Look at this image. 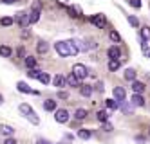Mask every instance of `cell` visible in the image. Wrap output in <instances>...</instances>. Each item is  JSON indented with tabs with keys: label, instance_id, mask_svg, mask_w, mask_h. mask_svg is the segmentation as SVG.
<instances>
[{
	"label": "cell",
	"instance_id": "e0dca14e",
	"mask_svg": "<svg viewBox=\"0 0 150 144\" xmlns=\"http://www.w3.org/2000/svg\"><path fill=\"white\" fill-rule=\"evenodd\" d=\"M16 88H18V92H24V94H31V90H33V88H29V85L24 83V81H18Z\"/></svg>",
	"mask_w": 150,
	"mask_h": 144
},
{
	"label": "cell",
	"instance_id": "ee69618b",
	"mask_svg": "<svg viewBox=\"0 0 150 144\" xmlns=\"http://www.w3.org/2000/svg\"><path fill=\"white\" fill-rule=\"evenodd\" d=\"M136 142H139V144H143V142H145V139H143V137H136Z\"/></svg>",
	"mask_w": 150,
	"mask_h": 144
},
{
	"label": "cell",
	"instance_id": "83f0119b",
	"mask_svg": "<svg viewBox=\"0 0 150 144\" xmlns=\"http://www.w3.org/2000/svg\"><path fill=\"white\" fill-rule=\"evenodd\" d=\"M109 36H110V40H112L114 43H120V41H121V36H120V32H117V31H110Z\"/></svg>",
	"mask_w": 150,
	"mask_h": 144
},
{
	"label": "cell",
	"instance_id": "44dd1931",
	"mask_svg": "<svg viewBox=\"0 0 150 144\" xmlns=\"http://www.w3.org/2000/svg\"><path fill=\"white\" fill-rule=\"evenodd\" d=\"M96 117H98V121H101V123H107V121H109V112H107V110H100V112L96 114Z\"/></svg>",
	"mask_w": 150,
	"mask_h": 144
},
{
	"label": "cell",
	"instance_id": "7402d4cb",
	"mask_svg": "<svg viewBox=\"0 0 150 144\" xmlns=\"http://www.w3.org/2000/svg\"><path fill=\"white\" fill-rule=\"evenodd\" d=\"M74 117H76L78 121H83L85 117H87V110H85V108H78L76 112H74Z\"/></svg>",
	"mask_w": 150,
	"mask_h": 144
},
{
	"label": "cell",
	"instance_id": "ac0fdd59",
	"mask_svg": "<svg viewBox=\"0 0 150 144\" xmlns=\"http://www.w3.org/2000/svg\"><path fill=\"white\" fill-rule=\"evenodd\" d=\"M11 54H13L11 47H7V45H0V56H2V58H9Z\"/></svg>",
	"mask_w": 150,
	"mask_h": 144
},
{
	"label": "cell",
	"instance_id": "4fadbf2b",
	"mask_svg": "<svg viewBox=\"0 0 150 144\" xmlns=\"http://www.w3.org/2000/svg\"><path fill=\"white\" fill-rule=\"evenodd\" d=\"M67 81H65V76H62V74H56L54 76V79H52V85H54V86H63V85H65Z\"/></svg>",
	"mask_w": 150,
	"mask_h": 144
},
{
	"label": "cell",
	"instance_id": "7dc6e473",
	"mask_svg": "<svg viewBox=\"0 0 150 144\" xmlns=\"http://www.w3.org/2000/svg\"><path fill=\"white\" fill-rule=\"evenodd\" d=\"M0 103H2V96H0Z\"/></svg>",
	"mask_w": 150,
	"mask_h": 144
},
{
	"label": "cell",
	"instance_id": "f35d334b",
	"mask_svg": "<svg viewBox=\"0 0 150 144\" xmlns=\"http://www.w3.org/2000/svg\"><path fill=\"white\" fill-rule=\"evenodd\" d=\"M103 130H105V131H112V124L109 123V121H107V123H103Z\"/></svg>",
	"mask_w": 150,
	"mask_h": 144
},
{
	"label": "cell",
	"instance_id": "d590c367",
	"mask_svg": "<svg viewBox=\"0 0 150 144\" xmlns=\"http://www.w3.org/2000/svg\"><path fill=\"white\" fill-rule=\"evenodd\" d=\"M16 54H18V58H25V49L24 47H18L16 49Z\"/></svg>",
	"mask_w": 150,
	"mask_h": 144
},
{
	"label": "cell",
	"instance_id": "8992f818",
	"mask_svg": "<svg viewBox=\"0 0 150 144\" xmlns=\"http://www.w3.org/2000/svg\"><path fill=\"white\" fill-rule=\"evenodd\" d=\"M54 119H56V123H62V124L67 123V121H69V112L65 108H58L54 112Z\"/></svg>",
	"mask_w": 150,
	"mask_h": 144
},
{
	"label": "cell",
	"instance_id": "ab89813d",
	"mask_svg": "<svg viewBox=\"0 0 150 144\" xmlns=\"http://www.w3.org/2000/svg\"><path fill=\"white\" fill-rule=\"evenodd\" d=\"M29 36H31V32H29V29H24V31H22V38H24V40H27Z\"/></svg>",
	"mask_w": 150,
	"mask_h": 144
},
{
	"label": "cell",
	"instance_id": "4dcf8cb0",
	"mask_svg": "<svg viewBox=\"0 0 150 144\" xmlns=\"http://www.w3.org/2000/svg\"><path fill=\"white\" fill-rule=\"evenodd\" d=\"M78 137L83 139V140H87V139H91V131L89 130H78Z\"/></svg>",
	"mask_w": 150,
	"mask_h": 144
},
{
	"label": "cell",
	"instance_id": "7a4b0ae2",
	"mask_svg": "<svg viewBox=\"0 0 150 144\" xmlns=\"http://www.w3.org/2000/svg\"><path fill=\"white\" fill-rule=\"evenodd\" d=\"M18 110H20V112L24 114V117H27V119H29L33 124H40V117H38V115L33 112V108H31L27 103H22V105L18 106Z\"/></svg>",
	"mask_w": 150,
	"mask_h": 144
},
{
	"label": "cell",
	"instance_id": "cb8c5ba5",
	"mask_svg": "<svg viewBox=\"0 0 150 144\" xmlns=\"http://www.w3.org/2000/svg\"><path fill=\"white\" fill-rule=\"evenodd\" d=\"M121 67V63H120V60H109V70H112V72H116L117 69Z\"/></svg>",
	"mask_w": 150,
	"mask_h": 144
},
{
	"label": "cell",
	"instance_id": "4316f807",
	"mask_svg": "<svg viewBox=\"0 0 150 144\" xmlns=\"http://www.w3.org/2000/svg\"><path fill=\"white\" fill-rule=\"evenodd\" d=\"M40 74H42V70H38V69H29V70H27V76L33 77V79H38Z\"/></svg>",
	"mask_w": 150,
	"mask_h": 144
},
{
	"label": "cell",
	"instance_id": "bcb514c9",
	"mask_svg": "<svg viewBox=\"0 0 150 144\" xmlns=\"http://www.w3.org/2000/svg\"><path fill=\"white\" fill-rule=\"evenodd\" d=\"M58 2H60V4H67V2H69V0H58Z\"/></svg>",
	"mask_w": 150,
	"mask_h": 144
},
{
	"label": "cell",
	"instance_id": "d4e9b609",
	"mask_svg": "<svg viewBox=\"0 0 150 144\" xmlns=\"http://www.w3.org/2000/svg\"><path fill=\"white\" fill-rule=\"evenodd\" d=\"M40 20V11H31L29 13V24H36Z\"/></svg>",
	"mask_w": 150,
	"mask_h": 144
},
{
	"label": "cell",
	"instance_id": "681fc988",
	"mask_svg": "<svg viewBox=\"0 0 150 144\" xmlns=\"http://www.w3.org/2000/svg\"><path fill=\"white\" fill-rule=\"evenodd\" d=\"M148 56H150V52H148Z\"/></svg>",
	"mask_w": 150,
	"mask_h": 144
},
{
	"label": "cell",
	"instance_id": "9c48e42d",
	"mask_svg": "<svg viewBox=\"0 0 150 144\" xmlns=\"http://www.w3.org/2000/svg\"><path fill=\"white\" fill-rule=\"evenodd\" d=\"M107 54H109V60H120V58H121V51L117 49L116 45H114V47H109Z\"/></svg>",
	"mask_w": 150,
	"mask_h": 144
},
{
	"label": "cell",
	"instance_id": "f546056e",
	"mask_svg": "<svg viewBox=\"0 0 150 144\" xmlns=\"http://www.w3.org/2000/svg\"><path fill=\"white\" fill-rule=\"evenodd\" d=\"M141 40L145 41L150 40V27H141Z\"/></svg>",
	"mask_w": 150,
	"mask_h": 144
},
{
	"label": "cell",
	"instance_id": "ffe728a7",
	"mask_svg": "<svg viewBox=\"0 0 150 144\" xmlns=\"http://www.w3.org/2000/svg\"><path fill=\"white\" fill-rule=\"evenodd\" d=\"M105 105H107V110H116V108H120V103H117L116 99H107Z\"/></svg>",
	"mask_w": 150,
	"mask_h": 144
},
{
	"label": "cell",
	"instance_id": "1f68e13d",
	"mask_svg": "<svg viewBox=\"0 0 150 144\" xmlns=\"http://www.w3.org/2000/svg\"><path fill=\"white\" fill-rule=\"evenodd\" d=\"M120 108H121V112H125L127 115H130V114H132V106H130V105H127L125 101L120 105Z\"/></svg>",
	"mask_w": 150,
	"mask_h": 144
},
{
	"label": "cell",
	"instance_id": "f1b7e54d",
	"mask_svg": "<svg viewBox=\"0 0 150 144\" xmlns=\"http://www.w3.org/2000/svg\"><path fill=\"white\" fill-rule=\"evenodd\" d=\"M125 77H127L128 81H134V79H136V70H134V69H127V70H125Z\"/></svg>",
	"mask_w": 150,
	"mask_h": 144
},
{
	"label": "cell",
	"instance_id": "60d3db41",
	"mask_svg": "<svg viewBox=\"0 0 150 144\" xmlns=\"http://www.w3.org/2000/svg\"><path fill=\"white\" fill-rule=\"evenodd\" d=\"M4 144H18L15 139H11V137H6V140H4Z\"/></svg>",
	"mask_w": 150,
	"mask_h": 144
},
{
	"label": "cell",
	"instance_id": "8d00e7d4",
	"mask_svg": "<svg viewBox=\"0 0 150 144\" xmlns=\"http://www.w3.org/2000/svg\"><path fill=\"white\" fill-rule=\"evenodd\" d=\"M33 11H42V2H33Z\"/></svg>",
	"mask_w": 150,
	"mask_h": 144
},
{
	"label": "cell",
	"instance_id": "2e32d148",
	"mask_svg": "<svg viewBox=\"0 0 150 144\" xmlns=\"http://www.w3.org/2000/svg\"><path fill=\"white\" fill-rule=\"evenodd\" d=\"M13 128L11 126H6V124H0V135H4V137H11L13 135Z\"/></svg>",
	"mask_w": 150,
	"mask_h": 144
},
{
	"label": "cell",
	"instance_id": "30bf717a",
	"mask_svg": "<svg viewBox=\"0 0 150 144\" xmlns=\"http://www.w3.org/2000/svg\"><path fill=\"white\" fill-rule=\"evenodd\" d=\"M65 81H67V85H69V86H74V88H78V86H80V79H78V77L74 76L72 72L65 77Z\"/></svg>",
	"mask_w": 150,
	"mask_h": 144
},
{
	"label": "cell",
	"instance_id": "484cf974",
	"mask_svg": "<svg viewBox=\"0 0 150 144\" xmlns=\"http://www.w3.org/2000/svg\"><path fill=\"white\" fill-rule=\"evenodd\" d=\"M15 22L13 16H4V18H0V25H4V27H9Z\"/></svg>",
	"mask_w": 150,
	"mask_h": 144
},
{
	"label": "cell",
	"instance_id": "e575fe53",
	"mask_svg": "<svg viewBox=\"0 0 150 144\" xmlns=\"http://www.w3.org/2000/svg\"><path fill=\"white\" fill-rule=\"evenodd\" d=\"M128 4H130L132 7H136V9H139L141 7V0H128Z\"/></svg>",
	"mask_w": 150,
	"mask_h": 144
},
{
	"label": "cell",
	"instance_id": "52a82bcc",
	"mask_svg": "<svg viewBox=\"0 0 150 144\" xmlns=\"http://www.w3.org/2000/svg\"><path fill=\"white\" fill-rule=\"evenodd\" d=\"M125 97H127V92H125V88H121V86H114V99L117 103H123L125 101Z\"/></svg>",
	"mask_w": 150,
	"mask_h": 144
},
{
	"label": "cell",
	"instance_id": "d6986e66",
	"mask_svg": "<svg viewBox=\"0 0 150 144\" xmlns=\"http://www.w3.org/2000/svg\"><path fill=\"white\" fill-rule=\"evenodd\" d=\"M24 61H25V67H27V69H35V67H36V58H35V56H25Z\"/></svg>",
	"mask_w": 150,
	"mask_h": 144
},
{
	"label": "cell",
	"instance_id": "5b68a950",
	"mask_svg": "<svg viewBox=\"0 0 150 144\" xmlns=\"http://www.w3.org/2000/svg\"><path fill=\"white\" fill-rule=\"evenodd\" d=\"M91 22H92V24L98 27V29H105V27H107V18H105L103 13H98V15L91 16Z\"/></svg>",
	"mask_w": 150,
	"mask_h": 144
},
{
	"label": "cell",
	"instance_id": "9a60e30c",
	"mask_svg": "<svg viewBox=\"0 0 150 144\" xmlns=\"http://www.w3.org/2000/svg\"><path fill=\"white\" fill-rule=\"evenodd\" d=\"M44 108L47 110V112H56V101H52V99H47V101H44Z\"/></svg>",
	"mask_w": 150,
	"mask_h": 144
},
{
	"label": "cell",
	"instance_id": "f6af8a7d",
	"mask_svg": "<svg viewBox=\"0 0 150 144\" xmlns=\"http://www.w3.org/2000/svg\"><path fill=\"white\" fill-rule=\"evenodd\" d=\"M96 88H98L100 92H103V83H98V86H96Z\"/></svg>",
	"mask_w": 150,
	"mask_h": 144
},
{
	"label": "cell",
	"instance_id": "8fae6325",
	"mask_svg": "<svg viewBox=\"0 0 150 144\" xmlns=\"http://www.w3.org/2000/svg\"><path fill=\"white\" fill-rule=\"evenodd\" d=\"M130 101H132V105H134V106H145V99H143V96H141V94H134Z\"/></svg>",
	"mask_w": 150,
	"mask_h": 144
},
{
	"label": "cell",
	"instance_id": "5bb4252c",
	"mask_svg": "<svg viewBox=\"0 0 150 144\" xmlns=\"http://www.w3.org/2000/svg\"><path fill=\"white\" fill-rule=\"evenodd\" d=\"M132 90H134V94H141V92L145 90V85H143L141 81L134 79V81H132Z\"/></svg>",
	"mask_w": 150,
	"mask_h": 144
},
{
	"label": "cell",
	"instance_id": "836d02e7",
	"mask_svg": "<svg viewBox=\"0 0 150 144\" xmlns=\"http://www.w3.org/2000/svg\"><path fill=\"white\" fill-rule=\"evenodd\" d=\"M128 24H130L132 27H136V29H137V25H139V20H137L136 16H132V15H128Z\"/></svg>",
	"mask_w": 150,
	"mask_h": 144
},
{
	"label": "cell",
	"instance_id": "3957f363",
	"mask_svg": "<svg viewBox=\"0 0 150 144\" xmlns=\"http://www.w3.org/2000/svg\"><path fill=\"white\" fill-rule=\"evenodd\" d=\"M72 74L81 81V79H85V77L89 76V69L85 67V65H81V63H76V65L72 67Z\"/></svg>",
	"mask_w": 150,
	"mask_h": 144
},
{
	"label": "cell",
	"instance_id": "7c38bea8",
	"mask_svg": "<svg viewBox=\"0 0 150 144\" xmlns=\"http://www.w3.org/2000/svg\"><path fill=\"white\" fill-rule=\"evenodd\" d=\"M80 94L83 97H91L92 96V86L91 85H80Z\"/></svg>",
	"mask_w": 150,
	"mask_h": 144
},
{
	"label": "cell",
	"instance_id": "277c9868",
	"mask_svg": "<svg viewBox=\"0 0 150 144\" xmlns=\"http://www.w3.org/2000/svg\"><path fill=\"white\" fill-rule=\"evenodd\" d=\"M15 22L22 29H25L29 25V13H25V11H18V13L15 15Z\"/></svg>",
	"mask_w": 150,
	"mask_h": 144
},
{
	"label": "cell",
	"instance_id": "603a6c76",
	"mask_svg": "<svg viewBox=\"0 0 150 144\" xmlns=\"http://www.w3.org/2000/svg\"><path fill=\"white\" fill-rule=\"evenodd\" d=\"M36 51H38V54H45L47 51H49V45L45 41H38V45H36Z\"/></svg>",
	"mask_w": 150,
	"mask_h": 144
},
{
	"label": "cell",
	"instance_id": "6da1fadb",
	"mask_svg": "<svg viewBox=\"0 0 150 144\" xmlns=\"http://www.w3.org/2000/svg\"><path fill=\"white\" fill-rule=\"evenodd\" d=\"M54 49L60 54L62 58H67V56H76L80 52L78 45H76V40H65V41H56L54 43Z\"/></svg>",
	"mask_w": 150,
	"mask_h": 144
},
{
	"label": "cell",
	"instance_id": "d6a6232c",
	"mask_svg": "<svg viewBox=\"0 0 150 144\" xmlns=\"http://www.w3.org/2000/svg\"><path fill=\"white\" fill-rule=\"evenodd\" d=\"M38 79H40L42 83H44V85H47V83L51 81V76H49L47 72H42V74H40V77H38Z\"/></svg>",
	"mask_w": 150,
	"mask_h": 144
},
{
	"label": "cell",
	"instance_id": "74e56055",
	"mask_svg": "<svg viewBox=\"0 0 150 144\" xmlns=\"http://www.w3.org/2000/svg\"><path fill=\"white\" fill-rule=\"evenodd\" d=\"M58 99H69V94L63 92V90H60V92H58Z\"/></svg>",
	"mask_w": 150,
	"mask_h": 144
},
{
	"label": "cell",
	"instance_id": "b9f144b4",
	"mask_svg": "<svg viewBox=\"0 0 150 144\" xmlns=\"http://www.w3.org/2000/svg\"><path fill=\"white\" fill-rule=\"evenodd\" d=\"M36 144H51V142L45 140V139H36Z\"/></svg>",
	"mask_w": 150,
	"mask_h": 144
},
{
	"label": "cell",
	"instance_id": "7bdbcfd3",
	"mask_svg": "<svg viewBox=\"0 0 150 144\" xmlns=\"http://www.w3.org/2000/svg\"><path fill=\"white\" fill-rule=\"evenodd\" d=\"M15 2H18V0H2V4H15Z\"/></svg>",
	"mask_w": 150,
	"mask_h": 144
},
{
	"label": "cell",
	"instance_id": "ba28073f",
	"mask_svg": "<svg viewBox=\"0 0 150 144\" xmlns=\"http://www.w3.org/2000/svg\"><path fill=\"white\" fill-rule=\"evenodd\" d=\"M67 13H69L72 18H81L83 11H81V7H80V6H69V7H67Z\"/></svg>",
	"mask_w": 150,
	"mask_h": 144
},
{
	"label": "cell",
	"instance_id": "c3c4849f",
	"mask_svg": "<svg viewBox=\"0 0 150 144\" xmlns=\"http://www.w3.org/2000/svg\"><path fill=\"white\" fill-rule=\"evenodd\" d=\"M56 144H62V142H56Z\"/></svg>",
	"mask_w": 150,
	"mask_h": 144
}]
</instances>
